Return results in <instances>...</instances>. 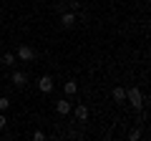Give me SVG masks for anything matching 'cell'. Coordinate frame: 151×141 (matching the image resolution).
<instances>
[{"label": "cell", "mask_w": 151, "mask_h": 141, "mask_svg": "<svg viewBox=\"0 0 151 141\" xmlns=\"http://www.w3.org/2000/svg\"><path fill=\"white\" fill-rule=\"evenodd\" d=\"M68 8H70L73 13H78V10H81V3H68Z\"/></svg>", "instance_id": "cell-14"}, {"label": "cell", "mask_w": 151, "mask_h": 141, "mask_svg": "<svg viewBox=\"0 0 151 141\" xmlns=\"http://www.w3.org/2000/svg\"><path fill=\"white\" fill-rule=\"evenodd\" d=\"M10 109V98L8 96H0V111H8Z\"/></svg>", "instance_id": "cell-11"}, {"label": "cell", "mask_w": 151, "mask_h": 141, "mask_svg": "<svg viewBox=\"0 0 151 141\" xmlns=\"http://www.w3.org/2000/svg\"><path fill=\"white\" fill-rule=\"evenodd\" d=\"M73 111H76V119H78V121H86V119H88V109L83 106V103H78Z\"/></svg>", "instance_id": "cell-8"}, {"label": "cell", "mask_w": 151, "mask_h": 141, "mask_svg": "<svg viewBox=\"0 0 151 141\" xmlns=\"http://www.w3.org/2000/svg\"><path fill=\"white\" fill-rule=\"evenodd\" d=\"M111 96H113V101L116 103H121V101H126V88H121V86H116L111 91Z\"/></svg>", "instance_id": "cell-7"}, {"label": "cell", "mask_w": 151, "mask_h": 141, "mask_svg": "<svg viewBox=\"0 0 151 141\" xmlns=\"http://www.w3.org/2000/svg\"><path fill=\"white\" fill-rule=\"evenodd\" d=\"M0 60H3V65H15V53H5Z\"/></svg>", "instance_id": "cell-10"}, {"label": "cell", "mask_w": 151, "mask_h": 141, "mask_svg": "<svg viewBox=\"0 0 151 141\" xmlns=\"http://www.w3.org/2000/svg\"><path fill=\"white\" fill-rule=\"evenodd\" d=\"M63 91H65V96H76V91H78V83H76V81H65Z\"/></svg>", "instance_id": "cell-9"}, {"label": "cell", "mask_w": 151, "mask_h": 141, "mask_svg": "<svg viewBox=\"0 0 151 141\" xmlns=\"http://www.w3.org/2000/svg\"><path fill=\"white\" fill-rule=\"evenodd\" d=\"M5 126H8V119H5V116H3V111H0V131L5 129Z\"/></svg>", "instance_id": "cell-13"}, {"label": "cell", "mask_w": 151, "mask_h": 141, "mask_svg": "<svg viewBox=\"0 0 151 141\" xmlns=\"http://www.w3.org/2000/svg\"><path fill=\"white\" fill-rule=\"evenodd\" d=\"M15 58L23 60V63H33V60H35V48H33V45H20L18 53H15Z\"/></svg>", "instance_id": "cell-2"}, {"label": "cell", "mask_w": 151, "mask_h": 141, "mask_svg": "<svg viewBox=\"0 0 151 141\" xmlns=\"http://www.w3.org/2000/svg\"><path fill=\"white\" fill-rule=\"evenodd\" d=\"M38 88H40V93H50L53 91V78L50 76H40L38 78Z\"/></svg>", "instance_id": "cell-5"}, {"label": "cell", "mask_w": 151, "mask_h": 141, "mask_svg": "<svg viewBox=\"0 0 151 141\" xmlns=\"http://www.w3.org/2000/svg\"><path fill=\"white\" fill-rule=\"evenodd\" d=\"M10 81H13V86L15 88H23L28 83V76L23 73V70H13V76H10Z\"/></svg>", "instance_id": "cell-6"}, {"label": "cell", "mask_w": 151, "mask_h": 141, "mask_svg": "<svg viewBox=\"0 0 151 141\" xmlns=\"http://www.w3.org/2000/svg\"><path fill=\"white\" fill-rule=\"evenodd\" d=\"M33 139H35V141H43L45 134H43V131H35V134H33Z\"/></svg>", "instance_id": "cell-15"}, {"label": "cell", "mask_w": 151, "mask_h": 141, "mask_svg": "<svg viewBox=\"0 0 151 141\" xmlns=\"http://www.w3.org/2000/svg\"><path fill=\"white\" fill-rule=\"evenodd\" d=\"M126 101H129L136 111H141V109H144V103H146V101H144V93L139 91V86H131V88H126Z\"/></svg>", "instance_id": "cell-1"}, {"label": "cell", "mask_w": 151, "mask_h": 141, "mask_svg": "<svg viewBox=\"0 0 151 141\" xmlns=\"http://www.w3.org/2000/svg\"><path fill=\"white\" fill-rule=\"evenodd\" d=\"M129 139H131V141H136V139H141V131H139V129H134V131H131V134H129Z\"/></svg>", "instance_id": "cell-12"}, {"label": "cell", "mask_w": 151, "mask_h": 141, "mask_svg": "<svg viewBox=\"0 0 151 141\" xmlns=\"http://www.w3.org/2000/svg\"><path fill=\"white\" fill-rule=\"evenodd\" d=\"M70 111H73V106H70L68 98H58V101H55V114L58 116H68Z\"/></svg>", "instance_id": "cell-3"}, {"label": "cell", "mask_w": 151, "mask_h": 141, "mask_svg": "<svg viewBox=\"0 0 151 141\" xmlns=\"http://www.w3.org/2000/svg\"><path fill=\"white\" fill-rule=\"evenodd\" d=\"M76 23H78V18H76L73 10L60 13V25H63V28H76Z\"/></svg>", "instance_id": "cell-4"}]
</instances>
